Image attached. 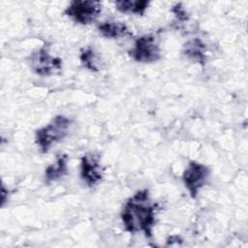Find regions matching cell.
<instances>
[{"mask_svg": "<svg viewBox=\"0 0 248 248\" xmlns=\"http://www.w3.org/2000/svg\"><path fill=\"white\" fill-rule=\"evenodd\" d=\"M155 214L156 205L152 202L148 190L142 189L126 201L121 212V219L127 232L131 233L140 232L146 237H151Z\"/></svg>", "mask_w": 248, "mask_h": 248, "instance_id": "cell-1", "label": "cell"}, {"mask_svg": "<svg viewBox=\"0 0 248 248\" xmlns=\"http://www.w3.org/2000/svg\"><path fill=\"white\" fill-rule=\"evenodd\" d=\"M6 194H8V191L6 192V190H5V187L3 186L2 187V205H4V203L6 202Z\"/></svg>", "mask_w": 248, "mask_h": 248, "instance_id": "cell-14", "label": "cell"}, {"mask_svg": "<svg viewBox=\"0 0 248 248\" xmlns=\"http://www.w3.org/2000/svg\"><path fill=\"white\" fill-rule=\"evenodd\" d=\"M80 62L82 66L91 72H98L101 69V59L98 53L91 47H86L80 52Z\"/></svg>", "mask_w": 248, "mask_h": 248, "instance_id": "cell-12", "label": "cell"}, {"mask_svg": "<svg viewBox=\"0 0 248 248\" xmlns=\"http://www.w3.org/2000/svg\"><path fill=\"white\" fill-rule=\"evenodd\" d=\"M209 174L210 170L207 166L196 161H191L188 164L183 172L182 179L185 187L193 199L198 196L200 190L204 186Z\"/></svg>", "mask_w": 248, "mask_h": 248, "instance_id": "cell-5", "label": "cell"}, {"mask_svg": "<svg viewBox=\"0 0 248 248\" xmlns=\"http://www.w3.org/2000/svg\"><path fill=\"white\" fill-rule=\"evenodd\" d=\"M99 33L107 38L118 39L131 36L132 32L124 22L115 20H107L98 25Z\"/></svg>", "mask_w": 248, "mask_h": 248, "instance_id": "cell-8", "label": "cell"}, {"mask_svg": "<svg viewBox=\"0 0 248 248\" xmlns=\"http://www.w3.org/2000/svg\"><path fill=\"white\" fill-rule=\"evenodd\" d=\"M102 12V4L99 1L76 0L72 1L65 10V15L74 21L82 25L94 22Z\"/></svg>", "mask_w": 248, "mask_h": 248, "instance_id": "cell-3", "label": "cell"}, {"mask_svg": "<svg viewBox=\"0 0 248 248\" xmlns=\"http://www.w3.org/2000/svg\"><path fill=\"white\" fill-rule=\"evenodd\" d=\"M183 54L190 60L201 65L206 61V47L198 38L188 41L183 46Z\"/></svg>", "mask_w": 248, "mask_h": 248, "instance_id": "cell-9", "label": "cell"}, {"mask_svg": "<svg viewBox=\"0 0 248 248\" xmlns=\"http://www.w3.org/2000/svg\"><path fill=\"white\" fill-rule=\"evenodd\" d=\"M172 12L175 14V16L178 17V19H180V20L187 19V14L181 4H176L172 8Z\"/></svg>", "mask_w": 248, "mask_h": 248, "instance_id": "cell-13", "label": "cell"}, {"mask_svg": "<svg viewBox=\"0 0 248 248\" xmlns=\"http://www.w3.org/2000/svg\"><path fill=\"white\" fill-rule=\"evenodd\" d=\"M131 57L140 63H153L161 58V47L153 35H143L135 41Z\"/></svg>", "mask_w": 248, "mask_h": 248, "instance_id": "cell-4", "label": "cell"}, {"mask_svg": "<svg viewBox=\"0 0 248 248\" xmlns=\"http://www.w3.org/2000/svg\"><path fill=\"white\" fill-rule=\"evenodd\" d=\"M29 65L37 75L49 76L56 74L62 69V60L56 56H52L47 47L42 46L30 55Z\"/></svg>", "mask_w": 248, "mask_h": 248, "instance_id": "cell-6", "label": "cell"}, {"mask_svg": "<svg viewBox=\"0 0 248 248\" xmlns=\"http://www.w3.org/2000/svg\"><path fill=\"white\" fill-rule=\"evenodd\" d=\"M68 173V156L61 154L57 157L56 161L49 165L45 171L46 183L50 184L53 181H57Z\"/></svg>", "mask_w": 248, "mask_h": 248, "instance_id": "cell-10", "label": "cell"}, {"mask_svg": "<svg viewBox=\"0 0 248 248\" xmlns=\"http://www.w3.org/2000/svg\"><path fill=\"white\" fill-rule=\"evenodd\" d=\"M72 120L65 115H56L46 126L35 133V142L42 152H47L53 144L62 140L69 133Z\"/></svg>", "mask_w": 248, "mask_h": 248, "instance_id": "cell-2", "label": "cell"}, {"mask_svg": "<svg viewBox=\"0 0 248 248\" xmlns=\"http://www.w3.org/2000/svg\"><path fill=\"white\" fill-rule=\"evenodd\" d=\"M80 178L89 187H95L103 180V168L95 155L86 154L81 158Z\"/></svg>", "mask_w": 248, "mask_h": 248, "instance_id": "cell-7", "label": "cell"}, {"mask_svg": "<svg viewBox=\"0 0 248 248\" xmlns=\"http://www.w3.org/2000/svg\"><path fill=\"white\" fill-rule=\"evenodd\" d=\"M149 4L150 2L146 0H120L115 2V7L122 13L141 16L145 13Z\"/></svg>", "mask_w": 248, "mask_h": 248, "instance_id": "cell-11", "label": "cell"}]
</instances>
